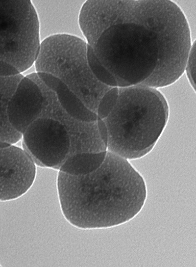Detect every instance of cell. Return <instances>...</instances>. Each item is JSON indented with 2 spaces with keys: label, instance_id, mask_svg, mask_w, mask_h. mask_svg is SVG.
Masks as SVG:
<instances>
[{
  "label": "cell",
  "instance_id": "obj_15",
  "mask_svg": "<svg viewBox=\"0 0 196 267\" xmlns=\"http://www.w3.org/2000/svg\"><path fill=\"white\" fill-rule=\"evenodd\" d=\"M118 96V87H112L105 93L98 105L96 113L98 118L103 119L109 115L116 104Z\"/></svg>",
  "mask_w": 196,
  "mask_h": 267
},
{
  "label": "cell",
  "instance_id": "obj_11",
  "mask_svg": "<svg viewBox=\"0 0 196 267\" xmlns=\"http://www.w3.org/2000/svg\"><path fill=\"white\" fill-rule=\"evenodd\" d=\"M43 82L55 93L59 103L71 116L84 122L97 120L96 113L87 108L62 81L48 74L37 73Z\"/></svg>",
  "mask_w": 196,
  "mask_h": 267
},
{
  "label": "cell",
  "instance_id": "obj_10",
  "mask_svg": "<svg viewBox=\"0 0 196 267\" xmlns=\"http://www.w3.org/2000/svg\"><path fill=\"white\" fill-rule=\"evenodd\" d=\"M43 101V95L38 85L24 76L18 83L8 106V116L12 126L23 134L39 117Z\"/></svg>",
  "mask_w": 196,
  "mask_h": 267
},
{
  "label": "cell",
  "instance_id": "obj_17",
  "mask_svg": "<svg viewBox=\"0 0 196 267\" xmlns=\"http://www.w3.org/2000/svg\"><path fill=\"white\" fill-rule=\"evenodd\" d=\"M21 74L14 66L0 60V77H11Z\"/></svg>",
  "mask_w": 196,
  "mask_h": 267
},
{
  "label": "cell",
  "instance_id": "obj_6",
  "mask_svg": "<svg viewBox=\"0 0 196 267\" xmlns=\"http://www.w3.org/2000/svg\"><path fill=\"white\" fill-rule=\"evenodd\" d=\"M22 149L37 167L59 170L70 149V139L64 127L57 121L40 117L22 134Z\"/></svg>",
  "mask_w": 196,
  "mask_h": 267
},
{
  "label": "cell",
  "instance_id": "obj_9",
  "mask_svg": "<svg viewBox=\"0 0 196 267\" xmlns=\"http://www.w3.org/2000/svg\"><path fill=\"white\" fill-rule=\"evenodd\" d=\"M39 25L40 42L56 35H69L84 40L79 16L85 0H32Z\"/></svg>",
  "mask_w": 196,
  "mask_h": 267
},
{
  "label": "cell",
  "instance_id": "obj_7",
  "mask_svg": "<svg viewBox=\"0 0 196 267\" xmlns=\"http://www.w3.org/2000/svg\"><path fill=\"white\" fill-rule=\"evenodd\" d=\"M26 77L38 85L43 95V109L39 118L47 117L57 121L68 133L71 145L67 158L78 153L107 151V146L100 135L97 120L84 122L74 118L63 108L54 92L43 82L36 72Z\"/></svg>",
  "mask_w": 196,
  "mask_h": 267
},
{
  "label": "cell",
  "instance_id": "obj_2",
  "mask_svg": "<svg viewBox=\"0 0 196 267\" xmlns=\"http://www.w3.org/2000/svg\"><path fill=\"white\" fill-rule=\"evenodd\" d=\"M169 107L163 94L142 84L119 87L114 107L104 119L107 151L127 160H137L153 149L163 133Z\"/></svg>",
  "mask_w": 196,
  "mask_h": 267
},
{
  "label": "cell",
  "instance_id": "obj_19",
  "mask_svg": "<svg viewBox=\"0 0 196 267\" xmlns=\"http://www.w3.org/2000/svg\"></svg>",
  "mask_w": 196,
  "mask_h": 267
},
{
  "label": "cell",
  "instance_id": "obj_13",
  "mask_svg": "<svg viewBox=\"0 0 196 267\" xmlns=\"http://www.w3.org/2000/svg\"><path fill=\"white\" fill-rule=\"evenodd\" d=\"M107 152L76 154L67 158L58 171L72 175L89 174L100 166Z\"/></svg>",
  "mask_w": 196,
  "mask_h": 267
},
{
  "label": "cell",
  "instance_id": "obj_4",
  "mask_svg": "<svg viewBox=\"0 0 196 267\" xmlns=\"http://www.w3.org/2000/svg\"><path fill=\"white\" fill-rule=\"evenodd\" d=\"M87 51V43L83 39L69 35L51 36L41 42L35 67L36 73L49 74L59 80L96 113L100 100L112 87L94 76Z\"/></svg>",
  "mask_w": 196,
  "mask_h": 267
},
{
  "label": "cell",
  "instance_id": "obj_1",
  "mask_svg": "<svg viewBox=\"0 0 196 267\" xmlns=\"http://www.w3.org/2000/svg\"><path fill=\"white\" fill-rule=\"evenodd\" d=\"M56 189L62 214L73 226L102 229L124 224L143 208L144 179L128 160L107 151L100 166L83 175L58 171Z\"/></svg>",
  "mask_w": 196,
  "mask_h": 267
},
{
  "label": "cell",
  "instance_id": "obj_8",
  "mask_svg": "<svg viewBox=\"0 0 196 267\" xmlns=\"http://www.w3.org/2000/svg\"><path fill=\"white\" fill-rule=\"evenodd\" d=\"M37 166L22 148L11 144L0 148V201L16 199L27 192Z\"/></svg>",
  "mask_w": 196,
  "mask_h": 267
},
{
  "label": "cell",
  "instance_id": "obj_14",
  "mask_svg": "<svg viewBox=\"0 0 196 267\" xmlns=\"http://www.w3.org/2000/svg\"><path fill=\"white\" fill-rule=\"evenodd\" d=\"M87 55L90 68L94 76L102 83L110 87H118L113 76L99 62L93 48L87 44Z\"/></svg>",
  "mask_w": 196,
  "mask_h": 267
},
{
  "label": "cell",
  "instance_id": "obj_3",
  "mask_svg": "<svg viewBox=\"0 0 196 267\" xmlns=\"http://www.w3.org/2000/svg\"><path fill=\"white\" fill-rule=\"evenodd\" d=\"M118 87L141 84L153 73L158 56L157 34L133 23L104 30L92 48Z\"/></svg>",
  "mask_w": 196,
  "mask_h": 267
},
{
  "label": "cell",
  "instance_id": "obj_12",
  "mask_svg": "<svg viewBox=\"0 0 196 267\" xmlns=\"http://www.w3.org/2000/svg\"><path fill=\"white\" fill-rule=\"evenodd\" d=\"M21 74L11 77H0V141L15 144L22 134L11 125L8 116L9 102L15 89L24 78Z\"/></svg>",
  "mask_w": 196,
  "mask_h": 267
},
{
  "label": "cell",
  "instance_id": "obj_18",
  "mask_svg": "<svg viewBox=\"0 0 196 267\" xmlns=\"http://www.w3.org/2000/svg\"><path fill=\"white\" fill-rule=\"evenodd\" d=\"M97 122L100 135L107 146L108 134L106 125L103 120L98 118H97Z\"/></svg>",
  "mask_w": 196,
  "mask_h": 267
},
{
  "label": "cell",
  "instance_id": "obj_5",
  "mask_svg": "<svg viewBox=\"0 0 196 267\" xmlns=\"http://www.w3.org/2000/svg\"><path fill=\"white\" fill-rule=\"evenodd\" d=\"M40 44L31 1L0 0V60L24 72L35 63Z\"/></svg>",
  "mask_w": 196,
  "mask_h": 267
},
{
  "label": "cell",
  "instance_id": "obj_16",
  "mask_svg": "<svg viewBox=\"0 0 196 267\" xmlns=\"http://www.w3.org/2000/svg\"><path fill=\"white\" fill-rule=\"evenodd\" d=\"M196 40H195L192 42L184 70L189 83L193 87L195 92L196 91Z\"/></svg>",
  "mask_w": 196,
  "mask_h": 267
}]
</instances>
